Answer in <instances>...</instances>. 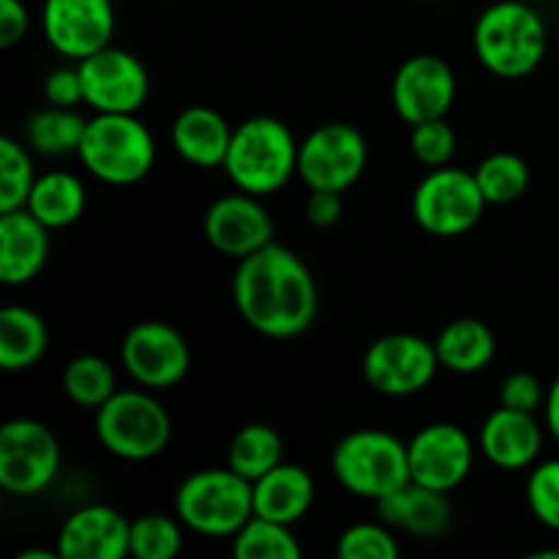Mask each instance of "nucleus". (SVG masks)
Wrapping results in <instances>:
<instances>
[{"instance_id": "1", "label": "nucleus", "mask_w": 559, "mask_h": 559, "mask_svg": "<svg viewBox=\"0 0 559 559\" xmlns=\"http://www.w3.org/2000/svg\"><path fill=\"white\" fill-rule=\"evenodd\" d=\"M233 298L246 325L267 338L300 336L317 317V284L306 262L278 243L238 260Z\"/></svg>"}, {"instance_id": "2", "label": "nucleus", "mask_w": 559, "mask_h": 559, "mask_svg": "<svg viewBox=\"0 0 559 559\" xmlns=\"http://www.w3.org/2000/svg\"><path fill=\"white\" fill-rule=\"evenodd\" d=\"M473 47L480 63L502 80L527 76L544 63L549 31L538 11L524 0H500L478 16Z\"/></svg>"}, {"instance_id": "3", "label": "nucleus", "mask_w": 559, "mask_h": 559, "mask_svg": "<svg viewBox=\"0 0 559 559\" xmlns=\"http://www.w3.org/2000/svg\"><path fill=\"white\" fill-rule=\"evenodd\" d=\"M298 151L300 142H295L287 123L271 115H257L233 131L224 169L238 191L267 197L298 175Z\"/></svg>"}, {"instance_id": "4", "label": "nucleus", "mask_w": 559, "mask_h": 559, "mask_svg": "<svg viewBox=\"0 0 559 559\" xmlns=\"http://www.w3.org/2000/svg\"><path fill=\"white\" fill-rule=\"evenodd\" d=\"M175 516L207 538H233L254 516V484L233 467L191 473L175 491Z\"/></svg>"}, {"instance_id": "5", "label": "nucleus", "mask_w": 559, "mask_h": 559, "mask_svg": "<svg viewBox=\"0 0 559 559\" xmlns=\"http://www.w3.org/2000/svg\"><path fill=\"white\" fill-rule=\"evenodd\" d=\"M76 156L93 178L131 186L153 169L156 142L136 115L96 112L87 120Z\"/></svg>"}, {"instance_id": "6", "label": "nucleus", "mask_w": 559, "mask_h": 559, "mask_svg": "<svg viewBox=\"0 0 559 559\" xmlns=\"http://www.w3.org/2000/svg\"><path fill=\"white\" fill-rule=\"evenodd\" d=\"M331 467L342 489L380 502L409 484V453L399 437L382 429L349 431L333 448Z\"/></svg>"}, {"instance_id": "7", "label": "nucleus", "mask_w": 559, "mask_h": 559, "mask_svg": "<svg viewBox=\"0 0 559 559\" xmlns=\"http://www.w3.org/2000/svg\"><path fill=\"white\" fill-rule=\"evenodd\" d=\"M96 437L112 456L147 462L169 445L173 420L147 388L115 391L96 409Z\"/></svg>"}, {"instance_id": "8", "label": "nucleus", "mask_w": 559, "mask_h": 559, "mask_svg": "<svg viewBox=\"0 0 559 559\" xmlns=\"http://www.w3.org/2000/svg\"><path fill=\"white\" fill-rule=\"evenodd\" d=\"M486 197L473 173L459 167L429 169L413 194V216L429 235L456 238L469 233L486 211Z\"/></svg>"}, {"instance_id": "9", "label": "nucleus", "mask_w": 559, "mask_h": 559, "mask_svg": "<svg viewBox=\"0 0 559 559\" xmlns=\"http://www.w3.org/2000/svg\"><path fill=\"white\" fill-rule=\"evenodd\" d=\"M369 162V145L355 126L322 123L300 142L298 175L309 191H344L355 186Z\"/></svg>"}, {"instance_id": "10", "label": "nucleus", "mask_w": 559, "mask_h": 559, "mask_svg": "<svg viewBox=\"0 0 559 559\" xmlns=\"http://www.w3.org/2000/svg\"><path fill=\"white\" fill-rule=\"evenodd\" d=\"M60 469V445L33 418H14L0 429V486L9 495H41Z\"/></svg>"}, {"instance_id": "11", "label": "nucleus", "mask_w": 559, "mask_h": 559, "mask_svg": "<svg viewBox=\"0 0 559 559\" xmlns=\"http://www.w3.org/2000/svg\"><path fill=\"white\" fill-rule=\"evenodd\" d=\"M440 358L435 342L415 333H388L364 355V377L385 396H413L431 385Z\"/></svg>"}, {"instance_id": "12", "label": "nucleus", "mask_w": 559, "mask_h": 559, "mask_svg": "<svg viewBox=\"0 0 559 559\" xmlns=\"http://www.w3.org/2000/svg\"><path fill=\"white\" fill-rule=\"evenodd\" d=\"M120 364L136 385L147 391H167L189 374L191 353L180 331L162 320H145L126 333L120 344Z\"/></svg>"}, {"instance_id": "13", "label": "nucleus", "mask_w": 559, "mask_h": 559, "mask_svg": "<svg viewBox=\"0 0 559 559\" xmlns=\"http://www.w3.org/2000/svg\"><path fill=\"white\" fill-rule=\"evenodd\" d=\"M80 76L85 104L96 112L134 115L151 93V76L140 58L112 44L80 60Z\"/></svg>"}, {"instance_id": "14", "label": "nucleus", "mask_w": 559, "mask_h": 559, "mask_svg": "<svg viewBox=\"0 0 559 559\" xmlns=\"http://www.w3.org/2000/svg\"><path fill=\"white\" fill-rule=\"evenodd\" d=\"M409 480L451 495L467 480L475 448L467 431L456 424H429L407 442Z\"/></svg>"}, {"instance_id": "15", "label": "nucleus", "mask_w": 559, "mask_h": 559, "mask_svg": "<svg viewBox=\"0 0 559 559\" xmlns=\"http://www.w3.org/2000/svg\"><path fill=\"white\" fill-rule=\"evenodd\" d=\"M41 22L55 52L85 60L112 41L115 5L112 0H44Z\"/></svg>"}, {"instance_id": "16", "label": "nucleus", "mask_w": 559, "mask_h": 559, "mask_svg": "<svg viewBox=\"0 0 559 559\" xmlns=\"http://www.w3.org/2000/svg\"><path fill=\"white\" fill-rule=\"evenodd\" d=\"M456 98L453 69L437 55H415L393 76V107L409 126L445 118Z\"/></svg>"}, {"instance_id": "17", "label": "nucleus", "mask_w": 559, "mask_h": 559, "mask_svg": "<svg viewBox=\"0 0 559 559\" xmlns=\"http://www.w3.org/2000/svg\"><path fill=\"white\" fill-rule=\"evenodd\" d=\"M205 238L218 254L243 260L273 243V218L260 197L246 191L218 197L205 213Z\"/></svg>"}, {"instance_id": "18", "label": "nucleus", "mask_w": 559, "mask_h": 559, "mask_svg": "<svg viewBox=\"0 0 559 559\" xmlns=\"http://www.w3.org/2000/svg\"><path fill=\"white\" fill-rule=\"evenodd\" d=\"M60 559H123L131 555V522L109 506H85L58 533Z\"/></svg>"}, {"instance_id": "19", "label": "nucleus", "mask_w": 559, "mask_h": 559, "mask_svg": "<svg viewBox=\"0 0 559 559\" xmlns=\"http://www.w3.org/2000/svg\"><path fill=\"white\" fill-rule=\"evenodd\" d=\"M49 227L27 207L0 213V282L22 287L47 265Z\"/></svg>"}, {"instance_id": "20", "label": "nucleus", "mask_w": 559, "mask_h": 559, "mask_svg": "<svg viewBox=\"0 0 559 559\" xmlns=\"http://www.w3.org/2000/svg\"><path fill=\"white\" fill-rule=\"evenodd\" d=\"M544 448V429L535 413L497 407L480 426V451L500 469H527Z\"/></svg>"}, {"instance_id": "21", "label": "nucleus", "mask_w": 559, "mask_h": 559, "mask_svg": "<svg viewBox=\"0 0 559 559\" xmlns=\"http://www.w3.org/2000/svg\"><path fill=\"white\" fill-rule=\"evenodd\" d=\"M382 522L418 538H437L451 522V502L445 491H435L415 480L377 502Z\"/></svg>"}, {"instance_id": "22", "label": "nucleus", "mask_w": 559, "mask_h": 559, "mask_svg": "<svg viewBox=\"0 0 559 559\" xmlns=\"http://www.w3.org/2000/svg\"><path fill=\"white\" fill-rule=\"evenodd\" d=\"M233 131L222 112L213 107H186L173 123V145L180 158L194 167H224Z\"/></svg>"}, {"instance_id": "23", "label": "nucleus", "mask_w": 559, "mask_h": 559, "mask_svg": "<svg viewBox=\"0 0 559 559\" xmlns=\"http://www.w3.org/2000/svg\"><path fill=\"white\" fill-rule=\"evenodd\" d=\"M314 478L298 464L282 462L254 480V516L293 527L314 506Z\"/></svg>"}, {"instance_id": "24", "label": "nucleus", "mask_w": 559, "mask_h": 559, "mask_svg": "<svg viewBox=\"0 0 559 559\" xmlns=\"http://www.w3.org/2000/svg\"><path fill=\"white\" fill-rule=\"evenodd\" d=\"M435 349L442 369L453 371V374H475L491 364L497 342L486 322L462 317V320H453L442 328Z\"/></svg>"}, {"instance_id": "25", "label": "nucleus", "mask_w": 559, "mask_h": 559, "mask_svg": "<svg viewBox=\"0 0 559 559\" xmlns=\"http://www.w3.org/2000/svg\"><path fill=\"white\" fill-rule=\"evenodd\" d=\"M49 331L41 317L27 306L0 309V369L25 371L44 358Z\"/></svg>"}, {"instance_id": "26", "label": "nucleus", "mask_w": 559, "mask_h": 559, "mask_svg": "<svg viewBox=\"0 0 559 559\" xmlns=\"http://www.w3.org/2000/svg\"><path fill=\"white\" fill-rule=\"evenodd\" d=\"M85 205L87 194L82 180L63 169H52V173L38 175L25 207L49 229H60L74 224L85 213Z\"/></svg>"}, {"instance_id": "27", "label": "nucleus", "mask_w": 559, "mask_h": 559, "mask_svg": "<svg viewBox=\"0 0 559 559\" xmlns=\"http://www.w3.org/2000/svg\"><path fill=\"white\" fill-rule=\"evenodd\" d=\"M284 462V440L273 426L249 424L233 437L227 451V467L243 475L246 480H260L273 467Z\"/></svg>"}, {"instance_id": "28", "label": "nucleus", "mask_w": 559, "mask_h": 559, "mask_svg": "<svg viewBox=\"0 0 559 559\" xmlns=\"http://www.w3.org/2000/svg\"><path fill=\"white\" fill-rule=\"evenodd\" d=\"M87 120L76 109L52 107L38 109L31 115L25 126L27 145L41 156H66V153L80 151L82 134H85Z\"/></svg>"}, {"instance_id": "29", "label": "nucleus", "mask_w": 559, "mask_h": 559, "mask_svg": "<svg viewBox=\"0 0 559 559\" xmlns=\"http://www.w3.org/2000/svg\"><path fill=\"white\" fill-rule=\"evenodd\" d=\"M233 555L238 559H298L300 544L289 524L251 516L233 535Z\"/></svg>"}, {"instance_id": "30", "label": "nucleus", "mask_w": 559, "mask_h": 559, "mask_svg": "<svg viewBox=\"0 0 559 559\" xmlns=\"http://www.w3.org/2000/svg\"><path fill=\"white\" fill-rule=\"evenodd\" d=\"M475 180L489 205H508L530 189V167L516 153H491L475 167Z\"/></svg>"}, {"instance_id": "31", "label": "nucleus", "mask_w": 559, "mask_h": 559, "mask_svg": "<svg viewBox=\"0 0 559 559\" xmlns=\"http://www.w3.org/2000/svg\"><path fill=\"white\" fill-rule=\"evenodd\" d=\"M63 391L76 407L98 409L115 391V371L98 355H80L63 371Z\"/></svg>"}, {"instance_id": "32", "label": "nucleus", "mask_w": 559, "mask_h": 559, "mask_svg": "<svg viewBox=\"0 0 559 559\" xmlns=\"http://www.w3.org/2000/svg\"><path fill=\"white\" fill-rule=\"evenodd\" d=\"M180 519L167 513H142L131 522V557L136 559H173L183 549Z\"/></svg>"}, {"instance_id": "33", "label": "nucleus", "mask_w": 559, "mask_h": 559, "mask_svg": "<svg viewBox=\"0 0 559 559\" xmlns=\"http://www.w3.org/2000/svg\"><path fill=\"white\" fill-rule=\"evenodd\" d=\"M33 183H36V173H33L27 147L11 136H3L0 140V213L25 207Z\"/></svg>"}, {"instance_id": "34", "label": "nucleus", "mask_w": 559, "mask_h": 559, "mask_svg": "<svg viewBox=\"0 0 559 559\" xmlns=\"http://www.w3.org/2000/svg\"><path fill=\"white\" fill-rule=\"evenodd\" d=\"M399 540L391 524L360 522L342 533L336 544L338 559H399Z\"/></svg>"}, {"instance_id": "35", "label": "nucleus", "mask_w": 559, "mask_h": 559, "mask_svg": "<svg viewBox=\"0 0 559 559\" xmlns=\"http://www.w3.org/2000/svg\"><path fill=\"white\" fill-rule=\"evenodd\" d=\"M409 151L424 167L437 169L448 167L456 153V131L445 118L426 120V123L413 126L409 134Z\"/></svg>"}, {"instance_id": "36", "label": "nucleus", "mask_w": 559, "mask_h": 559, "mask_svg": "<svg viewBox=\"0 0 559 559\" xmlns=\"http://www.w3.org/2000/svg\"><path fill=\"white\" fill-rule=\"evenodd\" d=\"M527 502L533 516L559 533V459L540 462L527 478Z\"/></svg>"}, {"instance_id": "37", "label": "nucleus", "mask_w": 559, "mask_h": 559, "mask_svg": "<svg viewBox=\"0 0 559 559\" xmlns=\"http://www.w3.org/2000/svg\"><path fill=\"white\" fill-rule=\"evenodd\" d=\"M500 404L511 409H522V413H535L546 404L544 382L530 371H516V374L506 377L500 388Z\"/></svg>"}, {"instance_id": "38", "label": "nucleus", "mask_w": 559, "mask_h": 559, "mask_svg": "<svg viewBox=\"0 0 559 559\" xmlns=\"http://www.w3.org/2000/svg\"><path fill=\"white\" fill-rule=\"evenodd\" d=\"M44 96L52 107L74 109L76 104L85 102V87H82L80 66H63L55 69L44 82Z\"/></svg>"}, {"instance_id": "39", "label": "nucleus", "mask_w": 559, "mask_h": 559, "mask_svg": "<svg viewBox=\"0 0 559 559\" xmlns=\"http://www.w3.org/2000/svg\"><path fill=\"white\" fill-rule=\"evenodd\" d=\"M31 14L22 0H0V47H14L27 36Z\"/></svg>"}, {"instance_id": "40", "label": "nucleus", "mask_w": 559, "mask_h": 559, "mask_svg": "<svg viewBox=\"0 0 559 559\" xmlns=\"http://www.w3.org/2000/svg\"><path fill=\"white\" fill-rule=\"evenodd\" d=\"M338 216H342V194L338 191H309L306 218L314 227H333Z\"/></svg>"}, {"instance_id": "41", "label": "nucleus", "mask_w": 559, "mask_h": 559, "mask_svg": "<svg viewBox=\"0 0 559 559\" xmlns=\"http://www.w3.org/2000/svg\"><path fill=\"white\" fill-rule=\"evenodd\" d=\"M546 426H549L551 437L559 442V374L546 391Z\"/></svg>"}]
</instances>
